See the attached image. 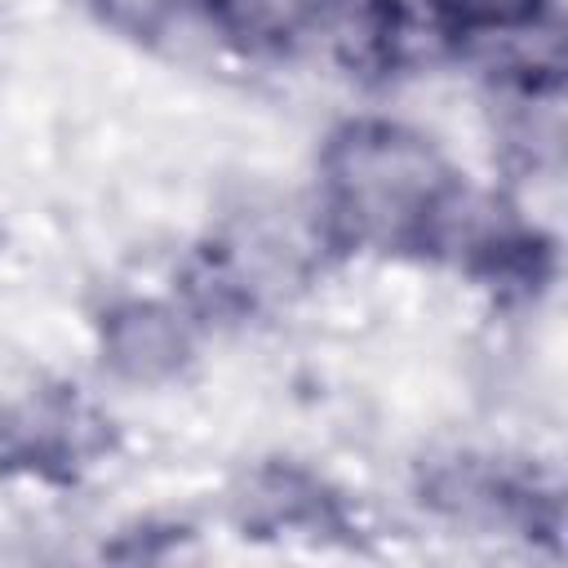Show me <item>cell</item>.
Here are the masks:
<instances>
[{
  "label": "cell",
  "instance_id": "cell-1",
  "mask_svg": "<svg viewBox=\"0 0 568 568\" xmlns=\"http://www.w3.org/2000/svg\"><path fill=\"white\" fill-rule=\"evenodd\" d=\"M320 235L342 253L453 257L475 200L466 173L413 124L359 115L337 124L315 164Z\"/></svg>",
  "mask_w": 568,
  "mask_h": 568
},
{
  "label": "cell",
  "instance_id": "cell-5",
  "mask_svg": "<svg viewBox=\"0 0 568 568\" xmlns=\"http://www.w3.org/2000/svg\"><path fill=\"white\" fill-rule=\"evenodd\" d=\"M102 422L84 413L75 399H27L0 426V457L31 475H75L98 453Z\"/></svg>",
  "mask_w": 568,
  "mask_h": 568
},
{
  "label": "cell",
  "instance_id": "cell-6",
  "mask_svg": "<svg viewBox=\"0 0 568 568\" xmlns=\"http://www.w3.org/2000/svg\"><path fill=\"white\" fill-rule=\"evenodd\" d=\"M102 359L129 382H164L191 359V324L164 302H120L102 320Z\"/></svg>",
  "mask_w": 568,
  "mask_h": 568
},
{
  "label": "cell",
  "instance_id": "cell-3",
  "mask_svg": "<svg viewBox=\"0 0 568 568\" xmlns=\"http://www.w3.org/2000/svg\"><path fill=\"white\" fill-rule=\"evenodd\" d=\"M240 528L244 532H280V537H351L355 519L346 501L302 466H262L253 470L240 497Z\"/></svg>",
  "mask_w": 568,
  "mask_h": 568
},
{
  "label": "cell",
  "instance_id": "cell-4",
  "mask_svg": "<svg viewBox=\"0 0 568 568\" xmlns=\"http://www.w3.org/2000/svg\"><path fill=\"white\" fill-rule=\"evenodd\" d=\"M209 31L257 58H284L333 36L346 0H191Z\"/></svg>",
  "mask_w": 568,
  "mask_h": 568
},
{
  "label": "cell",
  "instance_id": "cell-2",
  "mask_svg": "<svg viewBox=\"0 0 568 568\" xmlns=\"http://www.w3.org/2000/svg\"><path fill=\"white\" fill-rule=\"evenodd\" d=\"M430 501L457 519L519 532L528 541L546 537L550 546H559V493L528 466H506L497 457L444 462L430 479Z\"/></svg>",
  "mask_w": 568,
  "mask_h": 568
},
{
  "label": "cell",
  "instance_id": "cell-7",
  "mask_svg": "<svg viewBox=\"0 0 568 568\" xmlns=\"http://www.w3.org/2000/svg\"><path fill=\"white\" fill-rule=\"evenodd\" d=\"M430 27L453 44H537L555 36L559 0H426Z\"/></svg>",
  "mask_w": 568,
  "mask_h": 568
}]
</instances>
